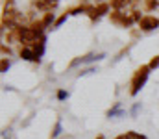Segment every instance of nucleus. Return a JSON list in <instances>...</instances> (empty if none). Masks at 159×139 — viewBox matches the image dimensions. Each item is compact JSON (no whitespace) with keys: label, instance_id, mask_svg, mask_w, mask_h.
<instances>
[{"label":"nucleus","instance_id":"b1692460","mask_svg":"<svg viewBox=\"0 0 159 139\" xmlns=\"http://www.w3.org/2000/svg\"><path fill=\"white\" fill-rule=\"evenodd\" d=\"M96 2H98V4H102V2H104V0H96Z\"/></svg>","mask_w":159,"mask_h":139},{"label":"nucleus","instance_id":"6ab92c4d","mask_svg":"<svg viewBox=\"0 0 159 139\" xmlns=\"http://www.w3.org/2000/svg\"><path fill=\"white\" fill-rule=\"evenodd\" d=\"M148 67H150L152 71H154V69H157V67H159V56H154V58L150 59V63H148Z\"/></svg>","mask_w":159,"mask_h":139},{"label":"nucleus","instance_id":"aec40b11","mask_svg":"<svg viewBox=\"0 0 159 139\" xmlns=\"http://www.w3.org/2000/svg\"><path fill=\"white\" fill-rule=\"evenodd\" d=\"M65 98H69V93L63 91V89H59V91H57V100H65Z\"/></svg>","mask_w":159,"mask_h":139},{"label":"nucleus","instance_id":"9b49d317","mask_svg":"<svg viewBox=\"0 0 159 139\" xmlns=\"http://www.w3.org/2000/svg\"><path fill=\"white\" fill-rule=\"evenodd\" d=\"M91 4H81V6H78V7H72V9H69V13L70 15H81V13H89L91 11Z\"/></svg>","mask_w":159,"mask_h":139},{"label":"nucleus","instance_id":"1a4fd4ad","mask_svg":"<svg viewBox=\"0 0 159 139\" xmlns=\"http://www.w3.org/2000/svg\"><path fill=\"white\" fill-rule=\"evenodd\" d=\"M111 9H117V11H126L129 7V0H111L109 2Z\"/></svg>","mask_w":159,"mask_h":139},{"label":"nucleus","instance_id":"6e6552de","mask_svg":"<svg viewBox=\"0 0 159 139\" xmlns=\"http://www.w3.org/2000/svg\"><path fill=\"white\" fill-rule=\"evenodd\" d=\"M124 13H126V11H117V9H111V13H109V21H111L113 24H117V26H122Z\"/></svg>","mask_w":159,"mask_h":139},{"label":"nucleus","instance_id":"4468645a","mask_svg":"<svg viewBox=\"0 0 159 139\" xmlns=\"http://www.w3.org/2000/svg\"><path fill=\"white\" fill-rule=\"evenodd\" d=\"M0 52H2V58H9L13 52H11V48L7 46V43H2L0 45Z\"/></svg>","mask_w":159,"mask_h":139},{"label":"nucleus","instance_id":"412c9836","mask_svg":"<svg viewBox=\"0 0 159 139\" xmlns=\"http://www.w3.org/2000/svg\"><path fill=\"white\" fill-rule=\"evenodd\" d=\"M139 108H141V106H139V104H135V106L131 108V115H137V111H139Z\"/></svg>","mask_w":159,"mask_h":139},{"label":"nucleus","instance_id":"2eb2a0df","mask_svg":"<svg viewBox=\"0 0 159 139\" xmlns=\"http://www.w3.org/2000/svg\"><path fill=\"white\" fill-rule=\"evenodd\" d=\"M61 132H63V126H61V121H57V123L54 124V130H52V137H57V136H61Z\"/></svg>","mask_w":159,"mask_h":139},{"label":"nucleus","instance_id":"ddd939ff","mask_svg":"<svg viewBox=\"0 0 159 139\" xmlns=\"http://www.w3.org/2000/svg\"><path fill=\"white\" fill-rule=\"evenodd\" d=\"M159 7V0H144V9L146 11H154Z\"/></svg>","mask_w":159,"mask_h":139},{"label":"nucleus","instance_id":"20e7f679","mask_svg":"<svg viewBox=\"0 0 159 139\" xmlns=\"http://www.w3.org/2000/svg\"><path fill=\"white\" fill-rule=\"evenodd\" d=\"M137 24H139V30H143V32H152V30L159 28V21L154 15H144Z\"/></svg>","mask_w":159,"mask_h":139},{"label":"nucleus","instance_id":"dca6fc26","mask_svg":"<svg viewBox=\"0 0 159 139\" xmlns=\"http://www.w3.org/2000/svg\"><path fill=\"white\" fill-rule=\"evenodd\" d=\"M126 136H128V139H146V136H143V134H139V132H133V130L126 132Z\"/></svg>","mask_w":159,"mask_h":139},{"label":"nucleus","instance_id":"f8f14e48","mask_svg":"<svg viewBox=\"0 0 159 139\" xmlns=\"http://www.w3.org/2000/svg\"><path fill=\"white\" fill-rule=\"evenodd\" d=\"M124 115V109H122V106L120 104H117L115 108H111L109 111H107V117L111 119V117H122Z\"/></svg>","mask_w":159,"mask_h":139},{"label":"nucleus","instance_id":"7ed1b4c3","mask_svg":"<svg viewBox=\"0 0 159 139\" xmlns=\"http://www.w3.org/2000/svg\"><path fill=\"white\" fill-rule=\"evenodd\" d=\"M111 11V6H109V2H102V4H96V6H93L91 7V11L87 13L89 15V19L94 22V21H98L102 15H106V13H109Z\"/></svg>","mask_w":159,"mask_h":139},{"label":"nucleus","instance_id":"a211bd4d","mask_svg":"<svg viewBox=\"0 0 159 139\" xmlns=\"http://www.w3.org/2000/svg\"><path fill=\"white\" fill-rule=\"evenodd\" d=\"M69 15H70V13H69V11H65V13H63V15H61V17H59V19H57L56 22H54V28H57V26H61V24H63V22L67 21V17H69Z\"/></svg>","mask_w":159,"mask_h":139},{"label":"nucleus","instance_id":"423d86ee","mask_svg":"<svg viewBox=\"0 0 159 139\" xmlns=\"http://www.w3.org/2000/svg\"><path fill=\"white\" fill-rule=\"evenodd\" d=\"M19 56H20L24 61H35V52H34L32 46H20Z\"/></svg>","mask_w":159,"mask_h":139},{"label":"nucleus","instance_id":"39448f33","mask_svg":"<svg viewBox=\"0 0 159 139\" xmlns=\"http://www.w3.org/2000/svg\"><path fill=\"white\" fill-rule=\"evenodd\" d=\"M20 28L22 26H17V28H11L6 35H4V43L7 45H13V43H20Z\"/></svg>","mask_w":159,"mask_h":139},{"label":"nucleus","instance_id":"f03ea898","mask_svg":"<svg viewBox=\"0 0 159 139\" xmlns=\"http://www.w3.org/2000/svg\"><path fill=\"white\" fill-rule=\"evenodd\" d=\"M41 37H43V34L35 32L30 26H22L20 28V45L22 46H35L41 41Z\"/></svg>","mask_w":159,"mask_h":139},{"label":"nucleus","instance_id":"393cba45","mask_svg":"<svg viewBox=\"0 0 159 139\" xmlns=\"http://www.w3.org/2000/svg\"><path fill=\"white\" fill-rule=\"evenodd\" d=\"M48 2H57V0H48Z\"/></svg>","mask_w":159,"mask_h":139},{"label":"nucleus","instance_id":"5701e85b","mask_svg":"<svg viewBox=\"0 0 159 139\" xmlns=\"http://www.w3.org/2000/svg\"><path fill=\"white\" fill-rule=\"evenodd\" d=\"M94 139H107V137H104V136H96Z\"/></svg>","mask_w":159,"mask_h":139},{"label":"nucleus","instance_id":"f257e3e1","mask_svg":"<svg viewBox=\"0 0 159 139\" xmlns=\"http://www.w3.org/2000/svg\"><path fill=\"white\" fill-rule=\"evenodd\" d=\"M150 67L148 65H141L135 72H133V78H131V84H129V95L135 96L137 93L144 87V84L148 82V76H150Z\"/></svg>","mask_w":159,"mask_h":139},{"label":"nucleus","instance_id":"9d476101","mask_svg":"<svg viewBox=\"0 0 159 139\" xmlns=\"http://www.w3.org/2000/svg\"><path fill=\"white\" fill-rule=\"evenodd\" d=\"M41 21H43V24H44V28H52V26H54V22H56L57 19H56V15H54V11H48V13H44V15L41 17Z\"/></svg>","mask_w":159,"mask_h":139},{"label":"nucleus","instance_id":"0eeeda50","mask_svg":"<svg viewBox=\"0 0 159 139\" xmlns=\"http://www.w3.org/2000/svg\"><path fill=\"white\" fill-rule=\"evenodd\" d=\"M32 48H34V52H35V61H41V56H43L44 50H46V35H43L39 43L35 46H32Z\"/></svg>","mask_w":159,"mask_h":139},{"label":"nucleus","instance_id":"4be33fe9","mask_svg":"<svg viewBox=\"0 0 159 139\" xmlns=\"http://www.w3.org/2000/svg\"><path fill=\"white\" fill-rule=\"evenodd\" d=\"M115 139H128V136H126V134H122V136H117Z\"/></svg>","mask_w":159,"mask_h":139},{"label":"nucleus","instance_id":"f3484780","mask_svg":"<svg viewBox=\"0 0 159 139\" xmlns=\"http://www.w3.org/2000/svg\"><path fill=\"white\" fill-rule=\"evenodd\" d=\"M9 67H11L9 59H7V58H2V61H0V71H2V72H7Z\"/></svg>","mask_w":159,"mask_h":139}]
</instances>
